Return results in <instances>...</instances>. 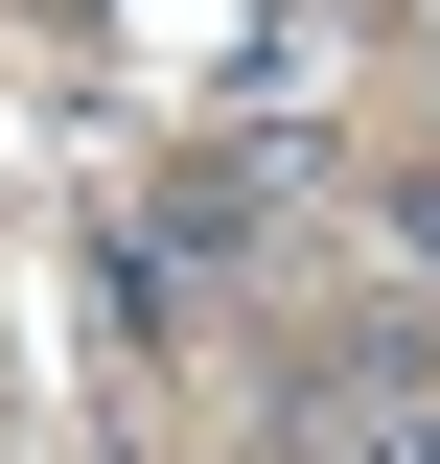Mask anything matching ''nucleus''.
<instances>
[{"instance_id":"2","label":"nucleus","mask_w":440,"mask_h":464,"mask_svg":"<svg viewBox=\"0 0 440 464\" xmlns=\"http://www.w3.org/2000/svg\"><path fill=\"white\" fill-rule=\"evenodd\" d=\"M394 256H417V279H440V163H394Z\"/></svg>"},{"instance_id":"1","label":"nucleus","mask_w":440,"mask_h":464,"mask_svg":"<svg viewBox=\"0 0 440 464\" xmlns=\"http://www.w3.org/2000/svg\"><path fill=\"white\" fill-rule=\"evenodd\" d=\"M278 464H440V395H394V372H325V395L278 418Z\"/></svg>"}]
</instances>
